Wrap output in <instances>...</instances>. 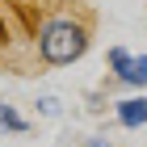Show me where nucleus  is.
Returning <instances> with one entry per match:
<instances>
[{
  "label": "nucleus",
  "mask_w": 147,
  "mask_h": 147,
  "mask_svg": "<svg viewBox=\"0 0 147 147\" xmlns=\"http://www.w3.org/2000/svg\"><path fill=\"white\" fill-rule=\"evenodd\" d=\"M55 147H80V143H76L71 135H59V139H55Z\"/></svg>",
  "instance_id": "7"
},
{
  "label": "nucleus",
  "mask_w": 147,
  "mask_h": 147,
  "mask_svg": "<svg viewBox=\"0 0 147 147\" xmlns=\"http://www.w3.org/2000/svg\"><path fill=\"white\" fill-rule=\"evenodd\" d=\"M88 46H92V30L80 17H67V13L46 17L34 34V51H38L42 67H71L88 55Z\"/></svg>",
  "instance_id": "1"
},
{
  "label": "nucleus",
  "mask_w": 147,
  "mask_h": 147,
  "mask_svg": "<svg viewBox=\"0 0 147 147\" xmlns=\"http://www.w3.org/2000/svg\"><path fill=\"white\" fill-rule=\"evenodd\" d=\"M105 67H109V84H122L126 92H147V51L109 46Z\"/></svg>",
  "instance_id": "2"
},
{
  "label": "nucleus",
  "mask_w": 147,
  "mask_h": 147,
  "mask_svg": "<svg viewBox=\"0 0 147 147\" xmlns=\"http://www.w3.org/2000/svg\"><path fill=\"white\" fill-rule=\"evenodd\" d=\"M109 109H113V122L122 126V130H143L147 126V92H126Z\"/></svg>",
  "instance_id": "3"
},
{
  "label": "nucleus",
  "mask_w": 147,
  "mask_h": 147,
  "mask_svg": "<svg viewBox=\"0 0 147 147\" xmlns=\"http://www.w3.org/2000/svg\"><path fill=\"white\" fill-rule=\"evenodd\" d=\"M30 130H34V122H30L13 101L0 97V135H30Z\"/></svg>",
  "instance_id": "4"
},
{
  "label": "nucleus",
  "mask_w": 147,
  "mask_h": 147,
  "mask_svg": "<svg viewBox=\"0 0 147 147\" xmlns=\"http://www.w3.org/2000/svg\"><path fill=\"white\" fill-rule=\"evenodd\" d=\"M80 147H118V143L105 139V135H88V139H80Z\"/></svg>",
  "instance_id": "6"
},
{
  "label": "nucleus",
  "mask_w": 147,
  "mask_h": 147,
  "mask_svg": "<svg viewBox=\"0 0 147 147\" xmlns=\"http://www.w3.org/2000/svg\"><path fill=\"white\" fill-rule=\"evenodd\" d=\"M34 105H38V118H51V122L63 118V97H55V92H42Z\"/></svg>",
  "instance_id": "5"
}]
</instances>
